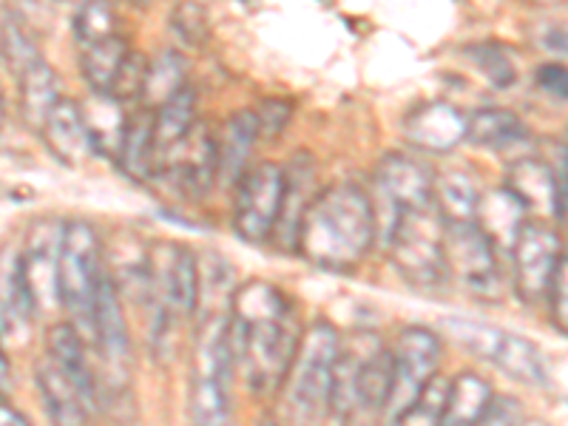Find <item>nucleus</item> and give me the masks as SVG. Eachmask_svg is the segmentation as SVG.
<instances>
[{
	"instance_id": "1",
	"label": "nucleus",
	"mask_w": 568,
	"mask_h": 426,
	"mask_svg": "<svg viewBox=\"0 0 568 426\" xmlns=\"http://www.w3.org/2000/svg\"><path fill=\"white\" fill-rule=\"evenodd\" d=\"M227 338L251 393L256 398L278 393L302 338L287 298L267 282L242 284L227 313Z\"/></svg>"
},
{
	"instance_id": "2",
	"label": "nucleus",
	"mask_w": 568,
	"mask_h": 426,
	"mask_svg": "<svg viewBox=\"0 0 568 426\" xmlns=\"http://www.w3.org/2000/svg\"><path fill=\"white\" fill-rule=\"evenodd\" d=\"M378 236L375 205L362 185L338 182L304 211L296 233V251L318 271L347 273L362 265Z\"/></svg>"
},
{
	"instance_id": "3",
	"label": "nucleus",
	"mask_w": 568,
	"mask_h": 426,
	"mask_svg": "<svg viewBox=\"0 0 568 426\" xmlns=\"http://www.w3.org/2000/svg\"><path fill=\"white\" fill-rule=\"evenodd\" d=\"M338 342L342 338L329 322H313L298 338L291 367L278 387L284 389V415L293 424H318L329 418V387Z\"/></svg>"
},
{
	"instance_id": "4",
	"label": "nucleus",
	"mask_w": 568,
	"mask_h": 426,
	"mask_svg": "<svg viewBox=\"0 0 568 426\" xmlns=\"http://www.w3.org/2000/svg\"><path fill=\"white\" fill-rule=\"evenodd\" d=\"M387 245L395 271L415 291L433 293L449 284L444 262V220L435 205L395 213L387 227Z\"/></svg>"
},
{
	"instance_id": "5",
	"label": "nucleus",
	"mask_w": 568,
	"mask_h": 426,
	"mask_svg": "<svg viewBox=\"0 0 568 426\" xmlns=\"http://www.w3.org/2000/svg\"><path fill=\"white\" fill-rule=\"evenodd\" d=\"M103 247L98 231L85 220L63 222V242H60L58 284L60 307L71 316L83 338H91V311L103 276Z\"/></svg>"
},
{
	"instance_id": "6",
	"label": "nucleus",
	"mask_w": 568,
	"mask_h": 426,
	"mask_svg": "<svg viewBox=\"0 0 568 426\" xmlns=\"http://www.w3.org/2000/svg\"><path fill=\"white\" fill-rule=\"evenodd\" d=\"M444 329L460 347L475 353L484 362H491L515 382L529 384V387H546L549 384L546 362H542L540 349L529 338L509 333L504 327H495V324L471 322V318H446Z\"/></svg>"
},
{
	"instance_id": "7",
	"label": "nucleus",
	"mask_w": 568,
	"mask_h": 426,
	"mask_svg": "<svg viewBox=\"0 0 568 426\" xmlns=\"http://www.w3.org/2000/svg\"><path fill=\"white\" fill-rule=\"evenodd\" d=\"M233 231L247 245L258 247L273 240L284 194V169L276 162H256L233 182Z\"/></svg>"
},
{
	"instance_id": "8",
	"label": "nucleus",
	"mask_w": 568,
	"mask_h": 426,
	"mask_svg": "<svg viewBox=\"0 0 568 426\" xmlns=\"http://www.w3.org/2000/svg\"><path fill=\"white\" fill-rule=\"evenodd\" d=\"M149 302L180 318L200 307V262L194 251L176 242H160L149 251Z\"/></svg>"
},
{
	"instance_id": "9",
	"label": "nucleus",
	"mask_w": 568,
	"mask_h": 426,
	"mask_svg": "<svg viewBox=\"0 0 568 426\" xmlns=\"http://www.w3.org/2000/svg\"><path fill=\"white\" fill-rule=\"evenodd\" d=\"M60 242H63V222L40 220L32 225L23 251H18L20 276L27 284L29 302L34 307V318H43L60 307V284H58V262Z\"/></svg>"
},
{
	"instance_id": "10",
	"label": "nucleus",
	"mask_w": 568,
	"mask_h": 426,
	"mask_svg": "<svg viewBox=\"0 0 568 426\" xmlns=\"http://www.w3.org/2000/svg\"><path fill=\"white\" fill-rule=\"evenodd\" d=\"M444 262L449 278L466 291L491 296L497 291V256L491 240L475 220L444 222Z\"/></svg>"
},
{
	"instance_id": "11",
	"label": "nucleus",
	"mask_w": 568,
	"mask_h": 426,
	"mask_svg": "<svg viewBox=\"0 0 568 426\" xmlns=\"http://www.w3.org/2000/svg\"><path fill=\"white\" fill-rule=\"evenodd\" d=\"M393 362V393H389L387 409H384L389 424L400 418V413L413 404L418 389L438 373L440 338L435 336L433 329L407 327L395 342Z\"/></svg>"
},
{
	"instance_id": "12",
	"label": "nucleus",
	"mask_w": 568,
	"mask_h": 426,
	"mask_svg": "<svg viewBox=\"0 0 568 426\" xmlns=\"http://www.w3.org/2000/svg\"><path fill=\"white\" fill-rule=\"evenodd\" d=\"M511 267H515V291L526 304H537L546 296L557 262L562 258V242L555 227L540 220H526L511 245Z\"/></svg>"
},
{
	"instance_id": "13",
	"label": "nucleus",
	"mask_w": 568,
	"mask_h": 426,
	"mask_svg": "<svg viewBox=\"0 0 568 426\" xmlns=\"http://www.w3.org/2000/svg\"><path fill=\"white\" fill-rule=\"evenodd\" d=\"M156 176H165L182 200H202L216 185V134L207 125L194 123L185 140L156 165Z\"/></svg>"
},
{
	"instance_id": "14",
	"label": "nucleus",
	"mask_w": 568,
	"mask_h": 426,
	"mask_svg": "<svg viewBox=\"0 0 568 426\" xmlns=\"http://www.w3.org/2000/svg\"><path fill=\"white\" fill-rule=\"evenodd\" d=\"M435 174L424 162L409 154H387L375 169V194L382 196L387 207V227L393 225L395 213L407 207L433 205Z\"/></svg>"
},
{
	"instance_id": "15",
	"label": "nucleus",
	"mask_w": 568,
	"mask_h": 426,
	"mask_svg": "<svg viewBox=\"0 0 568 426\" xmlns=\"http://www.w3.org/2000/svg\"><path fill=\"white\" fill-rule=\"evenodd\" d=\"M91 342L98 344L100 355L111 369L123 373L131 362V338L129 324H125L123 302H120V287L109 273L100 276L98 296H94V311H91Z\"/></svg>"
},
{
	"instance_id": "16",
	"label": "nucleus",
	"mask_w": 568,
	"mask_h": 426,
	"mask_svg": "<svg viewBox=\"0 0 568 426\" xmlns=\"http://www.w3.org/2000/svg\"><path fill=\"white\" fill-rule=\"evenodd\" d=\"M404 136L413 149L446 154L466 140V114L444 100L415 105L404 116Z\"/></svg>"
},
{
	"instance_id": "17",
	"label": "nucleus",
	"mask_w": 568,
	"mask_h": 426,
	"mask_svg": "<svg viewBox=\"0 0 568 426\" xmlns=\"http://www.w3.org/2000/svg\"><path fill=\"white\" fill-rule=\"evenodd\" d=\"M34 322V307L29 302L27 284L20 276V262L14 247L0 251V344L3 349L23 347L29 342V327Z\"/></svg>"
},
{
	"instance_id": "18",
	"label": "nucleus",
	"mask_w": 568,
	"mask_h": 426,
	"mask_svg": "<svg viewBox=\"0 0 568 426\" xmlns=\"http://www.w3.org/2000/svg\"><path fill=\"white\" fill-rule=\"evenodd\" d=\"M316 196V162L307 151H298L287 165H284V194L278 220L273 227V242L282 251H296V233L304 211Z\"/></svg>"
},
{
	"instance_id": "19",
	"label": "nucleus",
	"mask_w": 568,
	"mask_h": 426,
	"mask_svg": "<svg viewBox=\"0 0 568 426\" xmlns=\"http://www.w3.org/2000/svg\"><path fill=\"white\" fill-rule=\"evenodd\" d=\"M40 136H43L49 154L63 162L65 169H80L94 156L80 103L69 98H60L54 103V109L45 116L43 129H40Z\"/></svg>"
},
{
	"instance_id": "20",
	"label": "nucleus",
	"mask_w": 568,
	"mask_h": 426,
	"mask_svg": "<svg viewBox=\"0 0 568 426\" xmlns=\"http://www.w3.org/2000/svg\"><path fill=\"white\" fill-rule=\"evenodd\" d=\"M258 142V120L253 109H242L225 120L216 134V182L233 185L245 174L253 145Z\"/></svg>"
},
{
	"instance_id": "21",
	"label": "nucleus",
	"mask_w": 568,
	"mask_h": 426,
	"mask_svg": "<svg viewBox=\"0 0 568 426\" xmlns=\"http://www.w3.org/2000/svg\"><path fill=\"white\" fill-rule=\"evenodd\" d=\"M34 382H38L40 395H43L45 413L54 424H85L91 415V407L85 404L83 393L78 389V384L71 382L69 375L58 367V364L45 355L43 362L34 367Z\"/></svg>"
},
{
	"instance_id": "22",
	"label": "nucleus",
	"mask_w": 568,
	"mask_h": 426,
	"mask_svg": "<svg viewBox=\"0 0 568 426\" xmlns=\"http://www.w3.org/2000/svg\"><path fill=\"white\" fill-rule=\"evenodd\" d=\"M83 342L85 338L80 336L78 327L71 322L54 324V327L49 329V336H45V355L69 375L71 382L78 384L85 404L94 409V404H98V378H94V373H91L89 367Z\"/></svg>"
},
{
	"instance_id": "23",
	"label": "nucleus",
	"mask_w": 568,
	"mask_h": 426,
	"mask_svg": "<svg viewBox=\"0 0 568 426\" xmlns=\"http://www.w3.org/2000/svg\"><path fill=\"white\" fill-rule=\"evenodd\" d=\"M80 111H83V123L94 154L116 160V151H120V142H123L125 120H129L125 103L114 100L105 91H91V98L80 103Z\"/></svg>"
},
{
	"instance_id": "24",
	"label": "nucleus",
	"mask_w": 568,
	"mask_h": 426,
	"mask_svg": "<svg viewBox=\"0 0 568 426\" xmlns=\"http://www.w3.org/2000/svg\"><path fill=\"white\" fill-rule=\"evenodd\" d=\"M466 140L478 149L504 154L529 142V125L509 109H480L466 116Z\"/></svg>"
},
{
	"instance_id": "25",
	"label": "nucleus",
	"mask_w": 568,
	"mask_h": 426,
	"mask_svg": "<svg viewBox=\"0 0 568 426\" xmlns=\"http://www.w3.org/2000/svg\"><path fill=\"white\" fill-rule=\"evenodd\" d=\"M196 123V91L191 85H182L176 94L154 109V171L171 151L185 140V134Z\"/></svg>"
},
{
	"instance_id": "26",
	"label": "nucleus",
	"mask_w": 568,
	"mask_h": 426,
	"mask_svg": "<svg viewBox=\"0 0 568 426\" xmlns=\"http://www.w3.org/2000/svg\"><path fill=\"white\" fill-rule=\"evenodd\" d=\"M154 109H145L129 114L123 131V142L116 151V162L125 176L136 182H145L154 176Z\"/></svg>"
},
{
	"instance_id": "27",
	"label": "nucleus",
	"mask_w": 568,
	"mask_h": 426,
	"mask_svg": "<svg viewBox=\"0 0 568 426\" xmlns=\"http://www.w3.org/2000/svg\"><path fill=\"white\" fill-rule=\"evenodd\" d=\"M18 85H20V100H18L20 120H23V125H27L29 131L40 134L49 111H52L54 103L63 98V94H60L58 71L45 63V60H40V63H34L32 69H27L23 74H20Z\"/></svg>"
},
{
	"instance_id": "28",
	"label": "nucleus",
	"mask_w": 568,
	"mask_h": 426,
	"mask_svg": "<svg viewBox=\"0 0 568 426\" xmlns=\"http://www.w3.org/2000/svg\"><path fill=\"white\" fill-rule=\"evenodd\" d=\"M475 222L489 236L491 245H500L506 251H511L517 231L526 222V207L520 205V200L511 194L509 187H497L491 194H480Z\"/></svg>"
},
{
	"instance_id": "29",
	"label": "nucleus",
	"mask_w": 568,
	"mask_h": 426,
	"mask_svg": "<svg viewBox=\"0 0 568 426\" xmlns=\"http://www.w3.org/2000/svg\"><path fill=\"white\" fill-rule=\"evenodd\" d=\"M393 349L378 344L364 358L362 367H358V375H355V413L384 415L389 393H393Z\"/></svg>"
},
{
	"instance_id": "30",
	"label": "nucleus",
	"mask_w": 568,
	"mask_h": 426,
	"mask_svg": "<svg viewBox=\"0 0 568 426\" xmlns=\"http://www.w3.org/2000/svg\"><path fill=\"white\" fill-rule=\"evenodd\" d=\"M506 187L520 200L526 213L555 211V171H551V165H546V162L517 160L509 169V182H506Z\"/></svg>"
},
{
	"instance_id": "31",
	"label": "nucleus",
	"mask_w": 568,
	"mask_h": 426,
	"mask_svg": "<svg viewBox=\"0 0 568 426\" xmlns=\"http://www.w3.org/2000/svg\"><path fill=\"white\" fill-rule=\"evenodd\" d=\"M0 58H3V63L9 65L14 78H20L23 71L43 60L38 43V29L18 9L7 12L3 20H0Z\"/></svg>"
},
{
	"instance_id": "32",
	"label": "nucleus",
	"mask_w": 568,
	"mask_h": 426,
	"mask_svg": "<svg viewBox=\"0 0 568 426\" xmlns=\"http://www.w3.org/2000/svg\"><path fill=\"white\" fill-rule=\"evenodd\" d=\"M480 191L466 171H446L433 182V205L444 222L475 220Z\"/></svg>"
},
{
	"instance_id": "33",
	"label": "nucleus",
	"mask_w": 568,
	"mask_h": 426,
	"mask_svg": "<svg viewBox=\"0 0 568 426\" xmlns=\"http://www.w3.org/2000/svg\"><path fill=\"white\" fill-rule=\"evenodd\" d=\"M495 389L475 373H460L458 378H449V395H446V409L440 424L446 426H464L478 424L489 404Z\"/></svg>"
},
{
	"instance_id": "34",
	"label": "nucleus",
	"mask_w": 568,
	"mask_h": 426,
	"mask_svg": "<svg viewBox=\"0 0 568 426\" xmlns=\"http://www.w3.org/2000/svg\"><path fill=\"white\" fill-rule=\"evenodd\" d=\"M182 85H185V60L174 49H165L154 60H149V71H145V80H142V91L136 103H142L145 109H156L171 94H176Z\"/></svg>"
},
{
	"instance_id": "35",
	"label": "nucleus",
	"mask_w": 568,
	"mask_h": 426,
	"mask_svg": "<svg viewBox=\"0 0 568 426\" xmlns=\"http://www.w3.org/2000/svg\"><path fill=\"white\" fill-rule=\"evenodd\" d=\"M129 54V43L120 34H109V38L98 40V43L83 45L80 54V71H83L85 83L91 91H109L111 80H114L116 69Z\"/></svg>"
},
{
	"instance_id": "36",
	"label": "nucleus",
	"mask_w": 568,
	"mask_h": 426,
	"mask_svg": "<svg viewBox=\"0 0 568 426\" xmlns=\"http://www.w3.org/2000/svg\"><path fill=\"white\" fill-rule=\"evenodd\" d=\"M466 58L471 60V65L489 80L491 89L506 91L517 83V60L511 49H506L504 43H495V40H486V43H475L466 49Z\"/></svg>"
},
{
	"instance_id": "37",
	"label": "nucleus",
	"mask_w": 568,
	"mask_h": 426,
	"mask_svg": "<svg viewBox=\"0 0 568 426\" xmlns=\"http://www.w3.org/2000/svg\"><path fill=\"white\" fill-rule=\"evenodd\" d=\"M169 29L185 49H202L211 40V18L200 0H180L169 14Z\"/></svg>"
},
{
	"instance_id": "38",
	"label": "nucleus",
	"mask_w": 568,
	"mask_h": 426,
	"mask_svg": "<svg viewBox=\"0 0 568 426\" xmlns=\"http://www.w3.org/2000/svg\"><path fill=\"white\" fill-rule=\"evenodd\" d=\"M446 395H449V378L435 373L433 378L418 389L413 404L400 413V418L395 420V424H440L446 409Z\"/></svg>"
},
{
	"instance_id": "39",
	"label": "nucleus",
	"mask_w": 568,
	"mask_h": 426,
	"mask_svg": "<svg viewBox=\"0 0 568 426\" xmlns=\"http://www.w3.org/2000/svg\"><path fill=\"white\" fill-rule=\"evenodd\" d=\"M116 32V14L111 0H83L74 14V40L91 45Z\"/></svg>"
},
{
	"instance_id": "40",
	"label": "nucleus",
	"mask_w": 568,
	"mask_h": 426,
	"mask_svg": "<svg viewBox=\"0 0 568 426\" xmlns=\"http://www.w3.org/2000/svg\"><path fill=\"white\" fill-rule=\"evenodd\" d=\"M145 71H149V58L142 52H131L129 49V54H125L120 69H116L114 80H111L105 94H111V98L120 100V103H134V100H140Z\"/></svg>"
},
{
	"instance_id": "41",
	"label": "nucleus",
	"mask_w": 568,
	"mask_h": 426,
	"mask_svg": "<svg viewBox=\"0 0 568 426\" xmlns=\"http://www.w3.org/2000/svg\"><path fill=\"white\" fill-rule=\"evenodd\" d=\"M549 298V311H551V322L557 324L562 336H566L568 329V267H566V256L557 262L555 273H551V282L546 287V296Z\"/></svg>"
},
{
	"instance_id": "42",
	"label": "nucleus",
	"mask_w": 568,
	"mask_h": 426,
	"mask_svg": "<svg viewBox=\"0 0 568 426\" xmlns=\"http://www.w3.org/2000/svg\"><path fill=\"white\" fill-rule=\"evenodd\" d=\"M256 120H258V140H276L287 123H291L293 105L287 100H265V103H258Z\"/></svg>"
},
{
	"instance_id": "43",
	"label": "nucleus",
	"mask_w": 568,
	"mask_h": 426,
	"mask_svg": "<svg viewBox=\"0 0 568 426\" xmlns=\"http://www.w3.org/2000/svg\"><path fill=\"white\" fill-rule=\"evenodd\" d=\"M526 413L524 407L517 404L509 395H495L491 393L489 404H486L484 415H480L478 424H524Z\"/></svg>"
},
{
	"instance_id": "44",
	"label": "nucleus",
	"mask_w": 568,
	"mask_h": 426,
	"mask_svg": "<svg viewBox=\"0 0 568 426\" xmlns=\"http://www.w3.org/2000/svg\"><path fill=\"white\" fill-rule=\"evenodd\" d=\"M537 85H540L546 94H551L555 100L566 103V94H568V74H566V65L560 63H546L537 69L535 74Z\"/></svg>"
},
{
	"instance_id": "45",
	"label": "nucleus",
	"mask_w": 568,
	"mask_h": 426,
	"mask_svg": "<svg viewBox=\"0 0 568 426\" xmlns=\"http://www.w3.org/2000/svg\"><path fill=\"white\" fill-rule=\"evenodd\" d=\"M0 424H14V426H27V415L18 413V409L12 407V404H7V400L0 398Z\"/></svg>"
},
{
	"instance_id": "46",
	"label": "nucleus",
	"mask_w": 568,
	"mask_h": 426,
	"mask_svg": "<svg viewBox=\"0 0 568 426\" xmlns=\"http://www.w3.org/2000/svg\"><path fill=\"white\" fill-rule=\"evenodd\" d=\"M3 123H7V94H3V83H0V131H3Z\"/></svg>"
},
{
	"instance_id": "47",
	"label": "nucleus",
	"mask_w": 568,
	"mask_h": 426,
	"mask_svg": "<svg viewBox=\"0 0 568 426\" xmlns=\"http://www.w3.org/2000/svg\"><path fill=\"white\" fill-rule=\"evenodd\" d=\"M120 3H131V7H142V3H149V0H120Z\"/></svg>"
},
{
	"instance_id": "48",
	"label": "nucleus",
	"mask_w": 568,
	"mask_h": 426,
	"mask_svg": "<svg viewBox=\"0 0 568 426\" xmlns=\"http://www.w3.org/2000/svg\"><path fill=\"white\" fill-rule=\"evenodd\" d=\"M58 3H80V0H58Z\"/></svg>"
},
{
	"instance_id": "49",
	"label": "nucleus",
	"mask_w": 568,
	"mask_h": 426,
	"mask_svg": "<svg viewBox=\"0 0 568 426\" xmlns=\"http://www.w3.org/2000/svg\"><path fill=\"white\" fill-rule=\"evenodd\" d=\"M0 398H3V395H0Z\"/></svg>"
}]
</instances>
